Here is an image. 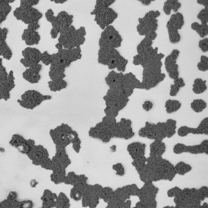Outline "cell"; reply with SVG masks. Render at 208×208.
I'll return each mask as SVG.
<instances>
[{"instance_id": "16", "label": "cell", "mask_w": 208, "mask_h": 208, "mask_svg": "<svg viewBox=\"0 0 208 208\" xmlns=\"http://www.w3.org/2000/svg\"><path fill=\"white\" fill-rule=\"evenodd\" d=\"M56 205L59 207H69L70 205L69 199L64 194L61 193L56 200Z\"/></svg>"}, {"instance_id": "19", "label": "cell", "mask_w": 208, "mask_h": 208, "mask_svg": "<svg viewBox=\"0 0 208 208\" xmlns=\"http://www.w3.org/2000/svg\"><path fill=\"white\" fill-rule=\"evenodd\" d=\"M113 168L116 171V174L122 176L125 173L124 168L121 163H118L113 165Z\"/></svg>"}, {"instance_id": "17", "label": "cell", "mask_w": 208, "mask_h": 208, "mask_svg": "<svg viewBox=\"0 0 208 208\" xmlns=\"http://www.w3.org/2000/svg\"><path fill=\"white\" fill-rule=\"evenodd\" d=\"M198 69L202 71H205L208 70V58L205 56H202L201 57V61L197 65Z\"/></svg>"}, {"instance_id": "3", "label": "cell", "mask_w": 208, "mask_h": 208, "mask_svg": "<svg viewBox=\"0 0 208 208\" xmlns=\"http://www.w3.org/2000/svg\"><path fill=\"white\" fill-rule=\"evenodd\" d=\"M102 187L98 184L88 185L86 190L82 197L83 207H95L99 203Z\"/></svg>"}, {"instance_id": "9", "label": "cell", "mask_w": 208, "mask_h": 208, "mask_svg": "<svg viewBox=\"0 0 208 208\" xmlns=\"http://www.w3.org/2000/svg\"><path fill=\"white\" fill-rule=\"evenodd\" d=\"M150 156H161L165 151L166 146L161 140L155 139L150 145Z\"/></svg>"}, {"instance_id": "15", "label": "cell", "mask_w": 208, "mask_h": 208, "mask_svg": "<svg viewBox=\"0 0 208 208\" xmlns=\"http://www.w3.org/2000/svg\"><path fill=\"white\" fill-rule=\"evenodd\" d=\"M113 192L112 189L110 187L103 188L100 198L102 199L105 202L108 203L112 199Z\"/></svg>"}, {"instance_id": "1", "label": "cell", "mask_w": 208, "mask_h": 208, "mask_svg": "<svg viewBox=\"0 0 208 208\" xmlns=\"http://www.w3.org/2000/svg\"><path fill=\"white\" fill-rule=\"evenodd\" d=\"M176 121L172 119L156 124L148 122L145 127V134L147 138L151 139L162 140L166 138H170L176 133Z\"/></svg>"}, {"instance_id": "11", "label": "cell", "mask_w": 208, "mask_h": 208, "mask_svg": "<svg viewBox=\"0 0 208 208\" xmlns=\"http://www.w3.org/2000/svg\"><path fill=\"white\" fill-rule=\"evenodd\" d=\"M206 82V80H203L201 78L195 79L193 85V92L196 94H199L204 92L207 89Z\"/></svg>"}, {"instance_id": "18", "label": "cell", "mask_w": 208, "mask_h": 208, "mask_svg": "<svg viewBox=\"0 0 208 208\" xmlns=\"http://www.w3.org/2000/svg\"><path fill=\"white\" fill-rule=\"evenodd\" d=\"M78 176V175H76L74 172H70L66 177L64 182L66 184L73 185L77 180Z\"/></svg>"}, {"instance_id": "8", "label": "cell", "mask_w": 208, "mask_h": 208, "mask_svg": "<svg viewBox=\"0 0 208 208\" xmlns=\"http://www.w3.org/2000/svg\"><path fill=\"white\" fill-rule=\"evenodd\" d=\"M145 145L139 142H133L129 145L127 150L134 159L141 158L145 154Z\"/></svg>"}, {"instance_id": "6", "label": "cell", "mask_w": 208, "mask_h": 208, "mask_svg": "<svg viewBox=\"0 0 208 208\" xmlns=\"http://www.w3.org/2000/svg\"><path fill=\"white\" fill-rule=\"evenodd\" d=\"M87 178L84 175H78L77 180L71 189L70 196L76 201L80 200L82 197L87 189Z\"/></svg>"}, {"instance_id": "10", "label": "cell", "mask_w": 208, "mask_h": 208, "mask_svg": "<svg viewBox=\"0 0 208 208\" xmlns=\"http://www.w3.org/2000/svg\"><path fill=\"white\" fill-rule=\"evenodd\" d=\"M11 142L13 145L19 146V150L24 152H29L30 143L32 142V141H27L18 135H14Z\"/></svg>"}, {"instance_id": "23", "label": "cell", "mask_w": 208, "mask_h": 208, "mask_svg": "<svg viewBox=\"0 0 208 208\" xmlns=\"http://www.w3.org/2000/svg\"><path fill=\"white\" fill-rule=\"evenodd\" d=\"M63 60H61V62H63Z\"/></svg>"}, {"instance_id": "7", "label": "cell", "mask_w": 208, "mask_h": 208, "mask_svg": "<svg viewBox=\"0 0 208 208\" xmlns=\"http://www.w3.org/2000/svg\"><path fill=\"white\" fill-rule=\"evenodd\" d=\"M179 53V52L178 50H174L172 53L166 57L165 62V68L168 73L169 76L174 80L179 78L178 66L176 63V60Z\"/></svg>"}, {"instance_id": "21", "label": "cell", "mask_w": 208, "mask_h": 208, "mask_svg": "<svg viewBox=\"0 0 208 208\" xmlns=\"http://www.w3.org/2000/svg\"><path fill=\"white\" fill-rule=\"evenodd\" d=\"M113 37L112 36H109V39L110 40L113 39Z\"/></svg>"}, {"instance_id": "20", "label": "cell", "mask_w": 208, "mask_h": 208, "mask_svg": "<svg viewBox=\"0 0 208 208\" xmlns=\"http://www.w3.org/2000/svg\"><path fill=\"white\" fill-rule=\"evenodd\" d=\"M152 103L150 101H145L143 106L144 109L146 111H149L152 107Z\"/></svg>"}, {"instance_id": "24", "label": "cell", "mask_w": 208, "mask_h": 208, "mask_svg": "<svg viewBox=\"0 0 208 208\" xmlns=\"http://www.w3.org/2000/svg\"><path fill=\"white\" fill-rule=\"evenodd\" d=\"M113 81H115V80H113Z\"/></svg>"}, {"instance_id": "14", "label": "cell", "mask_w": 208, "mask_h": 208, "mask_svg": "<svg viewBox=\"0 0 208 208\" xmlns=\"http://www.w3.org/2000/svg\"><path fill=\"white\" fill-rule=\"evenodd\" d=\"M191 107L194 111L198 113L206 107L207 103L201 99H195L191 103Z\"/></svg>"}, {"instance_id": "5", "label": "cell", "mask_w": 208, "mask_h": 208, "mask_svg": "<svg viewBox=\"0 0 208 208\" xmlns=\"http://www.w3.org/2000/svg\"><path fill=\"white\" fill-rule=\"evenodd\" d=\"M208 134V118L203 119L196 128L182 126L178 130V134L181 137H184L189 134Z\"/></svg>"}, {"instance_id": "2", "label": "cell", "mask_w": 208, "mask_h": 208, "mask_svg": "<svg viewBox=\"0 0 208 208\" xmlns=\"http://www.w3.org/2000/svg\"><path fill=\"white\" fill-rule=\"evenodd\" d=\"M157 188L152 185L151 182H146L139 189L138 196L140 201L137 203L138 208L153 207L156 206L155 198L157 192Z\"/></svg>"}, {"instance_id": "4", "label": "cell", "mask_w": 208, "mask_h": 208, "mask_svg": "<svg viewBox=\"0 0 208 208\" xmlns=\"http://www.w3.org/2000/svg\"><path fill=\"white\" fill-rule=\"evenodd\" d=\"M208 140H203L200 144L193 146H187L182 144L178 143L174 148V152L179 154L183 152H188L193 154L205 153L208 154Z\"/></svg>"}, {"instance_id": "13", "label": "cell", "mask_w": 208, "mask_h": 208, "mask_svg": "<svg viewBox=\"0 0 208 208\" xmlns=\"http://www.w3.org/2000/svg\"><path fill=\"white\" fill-rule=\"evenodd\" d=\"M174 82L173 85H172L170 87V95L172 96H176L180 88L184 86L185 84L183 79L182 78L174 80Z\"/></svg>"}, {"instance_id": "22", "label": "cell", "mask_w": 208, "mask_h": 208, "mask_svg": "<svg viewBox=\"0 0 208 208\" xmlns=\"http://www.w3.org/2000/svg\"><path fill=\"white\" fill-rule=\"evenodd\" d=\"M114 62V60H112L111 62V63L112 64Z\"/></svg>"}, {"instance_id": "12", "label": "cell", "mask_w": 208, "mask_h": 208, "mask_svg": "<svg viewBox=\"0 0 208 208\" xmlns=\"http://www.w3.org/2000/svg\"><path fill=\"white\" fill-rule=\"evenodd\" d=\"M181 106V103L178 101L168 99L166 102L165 107L167 113H171L177 111Z\"/></svg>"}]
</instances>
